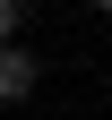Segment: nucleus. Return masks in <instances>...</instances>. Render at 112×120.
<instances>
[{
    "instance_id": "nucleus-1",
    "label": "nucleus",
    "mask_w": 112,
    "mask_h": 120,
    "mask_svg": "<svg viewBox=\"0 0 112 120\" xmlns=\"http://www.w3.org/2000/svg\"><path fill=\"white\" fill-rule=\"evenodd\" d=\"M35 77H43L35 52H26V43H9V52H0V103H26V94H35Z\"/></svg>"
},
{
    "instance_id": "nucleus-2",
    "label": "nucleus",
    "mask_w": 112,
    "mask_h": 120,
    "mask_svg": "<svg viewBox=\"0 0 112 120\" xmlns=\"http://www.w3.org/2000/svg\"><path fill=\"white\" fill-rule=\"evenodd\" d=\"M17 34H26V0H0V52H9Z\"/></svg>"
},
{
    "instance_id": "nucleus-3",
    "label": "nucleus",
    "mask_w": 112,
    "mask_h": 120,
    "mask_svg": "<svg viewBox=\"0 0 112 120\" xmlns=\"http://www.w3.org/2000/svg\"><path fill=\"white\" fill-rule=\"evenodd\" d=\"M95 9H112V0H95Z\"/></svg>"
}]
</instances>
